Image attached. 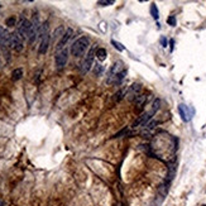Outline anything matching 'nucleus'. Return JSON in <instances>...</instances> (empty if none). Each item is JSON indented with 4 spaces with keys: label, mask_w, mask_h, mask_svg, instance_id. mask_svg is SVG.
<instances>
[{
    "label": "nucleus",
    "mask_w": 206,
    "mask_h": 206,
    "mask_svg": "<svg viewBox=\"0 0 206 206\" xmlns=\"http://www.w3.org/2000/svg\"><path fill=\"white\" fill-rule=\"evenodd\" d=\"M90 47V39L87 37H80L71 46V53L75 57H81L86 53Z\"/></svg>",
    "instance_id": "nucleus-1"
},
{
    "label": "nucleus",
    "mask_w": 206,
    "mask_h": 206,
    "mask_svg": "<svg viewBox=\"0 0 206 206\" xmlns=\"http://www.w3.org/2000/svg\"><path fill=\"white\" fill-rule=\"evenodd\" d=\"M124 70H125V68L123 67V62H121V61H118V62H115L111 66V68H110V71H109L106 83H115V80L118 77V75L121 74Z\"/></svg>",
    "instance_id": "nucleus-2"
},
{
    "label": "nucleus",
    "mask_w": 206,
    "mask_h": 206,
    "mask_svg": "<svg viewBox=\"0 0 206 206\" xmlns=\"http://www.w3.org/2000/svg\"><path fill=\"white\" fill-rule=\"evenodd\" d=\"M9 47L13 48L17 52L23 51V38L18 32L10 33V41H9Z\"/></svg>",
    "instance_id": "nucleus-3"
},
{
    "label": "nucleus",
    "mask_w": 206,
    "mask_h": 206,
    "mask_svg": "<svg viewBox=\"0 0 206 206\" xmlns=\"http://www.w3.org/2000/svg\"><path fill=\"white\" fill-rule=\"evenodd\" d=\"M95 53H96V51H95V48L92 47L89 52H87V55L85 56V58H83L82 63H81V71H82V74H86V72H89L90 68L92 67V62H94Z\"/></svg>",
    "instance_id": "nucleus-4"
},
{
    "label": "nucleus",
    "mask_w": 206,
    "mask_h": 206,
    "mask_svg": "<svg viewBox=\"0 0 206 206\" xmlns=\"http://www.w3.org/2000/svg\"><path fill=\"white\" fill-rule=\"evenodd\" d=\"M154 111H152V110H149V111H147V113H144L143 115H140L138 116V119H137L134 123L132 124V128L133 129H135V128H139V127H146V125L149 123L151 119H152V116L154 115Z\"/></svg>",
    "instance_id": "nucleus-5"
},
{
    "label": "nucleus",
    "mask_w": 206,
    "mask_h": 206,
    "mask_svg": "<svg viewBox=\"0 0 206 206\" xmlns=\"http://www.w3.org/2000/svg\"><path fill=\"white\" fill-rule=\"evenodd\" d=\"M67 60H68V49H62V51H60V52H57V55H56V67H57V70H62V68L66 66V63H67Z\"/></svg>",
    "instance_id": "nucleus-6"
},
{
    "label": "nucleus",
    "mask_w": 206,
    "mask_h": 206,
    "mask_svg": "<svg viewBox=\"0 0 206 206\" xmlns=\"http://www.w3.org/2000/svg\"><path fill=\"white\" fill-rule=\"evenodd\" d=\"M72 34H74V30H72L71 28H68L66 32H64V34L62 36V38H61L60 42H58V43H57V46H56V51H57V52H60V51H62V49H64V46H66V44L68 43V41L71 39Z\"/></svg>",
    "instance_id": "nucleus-7"
},
{
    "label": "nucleus",
    "mask_w": 206,
    "mask_h": 206,
    "mask_svg": "<svg viewBox=\"0 0 206 206\" xmlns=\"http://www.w3.org/2000/svg\"><path fill=\"white\" fill-rule=\"evenodd\" d=\"M178 113H180V115L182 118V120L184 121H190L192 118V110L188 108L187 105L185 104H180L178 105Z\"/></svg>",
    "instance_id": "nucleus-8"
},
{
    "label": "nucleus",
    "mask_w": 206,
    "mask_h": 206,
    "mask_svg": "<svg viewBox=\"0 0 206 206\" xmlns=\"http://www.w3.org/2000/svg\"><path fill=\"white\" fill-rule=\"evenodd\" d=\"M140 89H142V85H139V83H134V85L129 86L127 90V97L129 100H134V99L138 96Z\"/></svg>",
    "instance_id": "nucleus-9"
},
{
    "label": "nucleus",
    "mask_w": 206,
    "mask_h": 206,
    "mask_svg": "<svg viewBox=\"0 0 206 206\" xmlns=\"http://www.w3.org/2000/svg\"><path fill=\"white\" fill-rule=\"evenodd\" d=\"M9 41H10V33L4 27H0V46L3 48L9 47Z\"/></svg>",
    "instance_id": "nucleus-10"
},
{
    "label": "nucleus",
    "mask_w": 206,
    "mask_h": 206,
    "mask_svg": "<svg viewBox=\"0 0 206 206\" xmlns=\"http://www.w3.org/2000/svg\"><path fill=\"white\" fill-rule=\"evenodd\" d=\"M49 41H51V36L46 34V36L41 39V44H39V48H38V53L39 55H46L48 51V46H49Z\"/></svg>",
    "instance_id": "nucleus-11"
},
{
    "label": "nucleus",
    "mask_w": 206,
    "mask_h": 206,
    "mask_svg": "<svg viewBox=\"0 0 206 206\" xmlns=\"http://www.w3.org/2000/svg\"><path fill=\"white\" fill-rule=\"evenodd\" d=\"M146 101H147V95H138L135 99H134V104L137 106V109H142L143 108V105L146 104Z\"/></svg>",
    "instance_id": "nucleus-12"
},
{
    "label": "nucleus",
    "mask_w": 206,
    "mask_h": 206,
    "mask_svg": "<svg viewBox=\"0 0 206 206\" xmlns=\"http://www.w3.org/2000/svg\"><path fill=\"white\" fill-rule=\"evenodd\" d=\"M63 34H64V28H63V27L62 25L57 27V28L55 29V32H53V34H52V39L56 41L57 38H62Z\"/></svg>",
    "instance_id": "nucleus-13"
},
{
    "label": "nucleus",
    "mask_w": 206,
    "mask_h": 206,
    "mask_svg": "<svg viewBox=\"0 0 206 206\" xmlns=\"http://www.w3.org/2000/svg\"><path fill=\"white\" fill-rule=\"evenodd\" d=\"M23 76V68H15L11 72V80L13 81H18V80H20Z\"/></svg>",
    "instance_id": "nucleus-14"
},
{
    "label": "nucleus",
    "mask_w": 206,
    "mask_h": 206,
    "mask_svg": "<svg viewBox=\"0 0 206 206\" xmlns=\"http://www.w3.org/2000/svg\"><path fill=\"white\" fill-rule=\"evenodd\" d=\"M95 56L97 57V60L104 61L106 58V51H105V48H97L96 49V53H95Z\"/></svg>",
    "instance_id": "nucleus-15"
},
{
    "label": "nucleus",
    "mask_w": 206,
    "mask_h": 206,
    "mask_svg": "<svg viewBox=\"0 0 206 206\" xmlns=\"http://www.w3.org/2000/svg\"><path fill=\"white\" fill-rule=\"evenodd\" d=\"M151 14L154 19H158L159 13H158V9H157V5H156V4H152L151 5Z\"/></svg>",
    "instance_id": "nucleus-16"
},
{
    "label": "nucleus",
    "mask_w": 206,
    "mask_h": 206,
    "mask_svg": "<svg viewBox=\"0 0 206 206\" xmlns=\"http://www.w3.org/2000/svg\"><path fill=\"white\" fill-rule=\"evenodd\" d=\"M157 124H158V123H157L156 120H151L149 123H148L146 127H144V129H146V130H148V132H152L156 127H157Z\"/></svg>",
    "instance_id": "nucleus-17"
},
{
    "label": "nucleus",
    "mask_w": 206,
    "mask_h": 206,
    "mask_svg": "<svg viewBox=\"0 0 206 206\" xmlns=\"http://www.w3.org/2000/svg\"><path fill=\"white\" fill-rule=\"evenodd\" d=\"M159 106H161V100H159V99H156V100L153 101V104H152V109L151 110H152V111H154V113H157Z\"/></svg>",
    "instance_id": "nucleus-18"
},
{
    "label": "nucleus",
    "mask_w": 206,
    "mask_h": 206,
    "mask_svg": "<svg viewBox=\"0 0 206 206\" xmlns=\"http://www.w3.org/2000/svg\"><path fill=\"white\" fill-rule=\"evenodd\" d=\"M15 23H17V20H15L14 17H9V18H8L6 20H5V24H6L8 27H14Z\"/></svg>",
    "instance_id": "nucleus-19"
},
{
    "label": "nucleus",
    "mask_w": 206,
    "mask_h": 206,
    "mask_svg": "<svg viewBox=\"0 0 206 206\" xmlns=\"http://www.w3.org/2000/svg\"><path fill=\"white\" fill-rule=\"evenodd\" d=\"M104 71V67L101 66V64H96V66H95V68H94V74L95 75H101V72Z\"/></svg>",
    "instance_id": "nucleus-20"
},
{
    "label": "nucleus",
    "mask_w": 206,
    "mask_h": 206,
    "mask_svg": "<svg viewBox=\"0 0 206 206\" xmlns=\"http://www.w3.org/2000/svg\"><path fill=\"white\" fill-rule=\"evenodd\" d=\"M99 5L101 6H106V5H113L114 4V0H105V1H97Z\"/></svg>",
    "instance_id": "nucleus-21"
},
{
    "label": "nucleus",
    "mask_w": 206,
    "mask_h": 206,
    "mask_svg": "<svg viewBox=\"0 0 206 206\" xmlns=\"http://www.w3.org/2000/svg\"><path fill=\"white\" fill-rule=\"evenodd\" d=\"M111 44H114V47H115L116 49H118V51H124V47H123V46H121L120 43H118V42H115V41H111Z\"/></svg>",
    "instance_id": "nucleus-22"
},
{
    "label": "nucleus",
    "mask_w": 206,
    "mask_h": 206,
    "mask_svg": "<svg viewBox=\"0 0 206 206\" xmlns=\"http://www.w3.org/2000/svg\"><path fill=\"white\" fill-rule=\"evenodd\" d=\"M167 23H168L170 25L174 27V25H176V18H174L173 15H172V17H168V18H167Z\"/></svg>",
    "instance_id": "nucleus-23"
},
{
    "label": "nucleus",
    "mask_w": 206,
    "mask_h": 206,
    "mask_svg": "<svg viewBox=\"0 0 206 206\" xmlns=\"http://www.w3.org/2000/svg\"><path fill=\"white\" fill-rule=\"evenodd\" d=\"M161 43H162V46H163V47H166V46H167V41H166V38H165V37H162V39H161Z\"/></svg>",
    "instance_id": "nucleus-24"
},
{
    "label": "nucleus",
    "mask_w": 206,
    "mask_h": 206,
    "mask_svg": "<svg viewBox=\"0 0 206 206\" xmlns=\"http://www.w3.org/2000/svg\"><path fill=\"white\" fill-rule=\"evenodd\" d=\"M0 206H5V204H4V201L0 200Z\"/></svg>",
    "instance_id": "nucleus-25"
},
{
    "label": "nucleus",
    "mask_w": 206,
    "mask_h": 206,
    "mask_svg": "<svg viewBox=\"0 0 206 206\" xmlns=\"http://www.w3.org/2000/svg\"><path fill=\"white\" fill-rule=\"evenodd\" d=\"M202 206H206V205H202Z\"/></svg>",
    "instance_id": "nucleus-26"
}]
</instances>
